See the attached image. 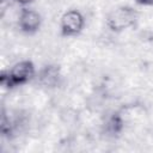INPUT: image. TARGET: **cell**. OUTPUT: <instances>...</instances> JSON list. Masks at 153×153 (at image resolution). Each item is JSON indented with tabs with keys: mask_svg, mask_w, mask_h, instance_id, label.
I'll return each instance as SVG.
<instances>
[{
	"mask_svg": "<svg viewBox=\"0 0 153 153\" xmlns=\"http://www.w3.org/2000/svg\"><path fill=\"white\" fill-rule=\"evenodd\" d=\"M85 27V18L78 10L66 11L60 19V33L62 37H76Z\"/></svg>",
	"mask_w": 153,
	"mask_h": 153,
	"instance_id": "3",
	"label": "cell"
},
{
	"mask_svg": "<svg viewBox=\"0 0 153 153\" xmlns=\"http://www.w3.org/2000/svg\"><path fill=\"white\" fill-rule=\"evenodd\" d=\"M140 13L131 6L122 5L109 12L105 19V24L111 32L120 33L137 24Z\"/></svg>",
	"mask_w": 153,
	"mask_h": 153,
	"instance_id": "2",
	"label": "cell"
},
{
	"mask_svg": "<svg viewBox=\"0 0 153 153\" xmlns=\"http://www.w3.org/2000/svg\"><path fill=\"white\" fill-rule=\"evenodd\" d=\"M140 6H153V0H134Z\"/></svg>",
	"mask_w": 153,
	"mask_h": 153,
	"instance_id": "7",
	"label": "cell"
},
{
	"mask_svg": "<svg viewBox=\"0 0 153 153\" xmlns=\"http://www.w3.org/2000/svg\"><path fill=\"white\" fill-rule=\"evenodd\" d=\"M36 67L30 60H22L14 63L10 69H5L0 74V85L7 90L23 86L35 79Z\"/></svg>",
	"mask_w": 153,
	"mask_h": 153,
	"instance_id": "1",
	"label": "cell"
},
{
	"mask_svg": "<svg viewBox=\"0 0 153 153\" xmlns=\"http://www.w3.org/2000/svg\"><path fill=\"white\" fill-rule=\"evenodd\" d=\"M18 27L25 35H35L42 25V17L41 14L27 6L20 8L18 14Z\"/></svg>",
	"mask_w": 153,
	"mask_h": 153,
	"instance_id": "4",
	"label": "cell"
},
{
	"mask_svg": "<svg viewBox=\"0 0 153 153\" xmlns=\"http://www.w3.org/2000/svg\"><path fill=\"white\" fill-rule=\"evenodd\" d=\"M124 124H126V116H124L122 109L117 110V111L112 112L105 120V122L103 124V133L106 136L116 137L123 131Z\"/></svg>",
	"mask_w": 153,
	"mask_h": 153,
	"instance_id": "6",
	"label": "cell"
},
{
	"mask_svg": "<svg viewBox=\"0 0 153 153\" xmlns=\"http://www.w3.org/2000/svg\"><path fill=\"white\" fill-rule=\"evenodd\" d=\"M61 68L59 65L49 63L44 65L37 73H36V81L39 86L44 88H55L60 85L61 81Z\"/></svg>",
	"mask_w": 153,
	"mask_h": 153,
	"instance_id": "5",
	"label": "cell"
},
{
	"mask_svg": "<svg viewBox=\"0 0 153 153\" xmlns=\"http://www.w3.org/2000/svg\"><path fill=\"white\" fill-rule=\"evenodd\" d=\"M12 1L24 7V6H29V5H30V4H32L35 0H12Z\"/></svg>",
	"mask_w": 153,
	"mask_h": 153,
	"instance_id": "8",
	"label": "cell"
}]
</instances>
